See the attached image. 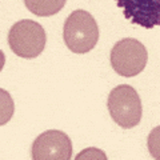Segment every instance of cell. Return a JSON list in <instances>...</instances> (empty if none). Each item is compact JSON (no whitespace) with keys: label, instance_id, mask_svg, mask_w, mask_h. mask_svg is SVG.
I'll use <instances>...</instances> for the list:
<instances>
[{"label":"cell","instance_id":"obj_8","mask_svg":"<svg viewBox=\"0 0 160 160\" xmlns=\"http://www.w3.org/2000/svg\"><path fill=\"white\" fill-rule=\"evenodd\" d=\"M147 148L155 160H160V126L155 127L147 138Z\"/></svg>","mask_w":160,"mask_h":160},{"label":"cell","instance_id":"obj_6","mask_svg":"<svg viewBox=\"0 0 160 160\" xmlns=\"http://www.w3.org/2000/svg\"><path fill=\"white\" fill-rule=\"evenodd\" d=\"M132 24L152 29L160 26V0H115Z\"/></svg>","mask_w":160,"mask_h":160},{"label":"cell","instance_id":"obj_5","mask_svg":"<svg viewBox=\"0 0 160 160\" xmlns=\"http://www.w3.org/2000/svg\"><path fill=\"white\" fill-rule=\"evenodd\" d=\"M31 156L32 160H71L72 142L63 131L48 129L35 139Z\"/></svg>","mask_w":160,"mask_h":160},{"label":"cell","instance_id":"obj_2","mask_svg":"<svg viewBox=\"0 0 160 160\" xmlns=\"http://www.w3.org/2000/svg\"><path fill=\"white\" fill-rule=\"evenodd\" d=\"M109 115L122 128H133L142 120V100L133 87L128 84L115 87L107 100Z\"/></svg>","mask_w":160,"mask_h":160},{"label":"cell","instance_id":"obj_7","mask_svg":"<svg viewBox=\"0 0 160 160\" xmlns=\"http://www.w3.org/2000/svg\"><path fill=\"white\" fill-rule=\"evenodd\" d=\"M67 0H24V4L36 16H52L62 11Z\"/></svg>","mask_w":160,"mask_h":160},{"label":"cell","instance_id":"obj_4","mask_svg":"<svg viewBox=\"0 0 160 160\" xmlns=\"http://www.w3.org/2000/svg\"><path fill=\"white\" fill-rule=\"evenodd\" d=\"M147 62V48L138 39H122L111 49V66L115 72L124 78L139 75L146 68Z\"/></svg>","mask_w":160,"mask_h":160},{"label":"cell","instance_id":"obj_9","mask_svg":"<svg viewBox=\"0 0 160 160\" xmlns=\"http://www.w3.org/2000/svg\"><path fill=\"white\" fill-rule=\"evenodd\" d=\"M75 160H108V158L103 149L96 147H89L80 151L75 156Z\"/></svg>","mask_w":160,"mask_h":160},{"label":"cell","instance_id":"obj_3","mask_svg":"<svg viewBox=\"0 0 160 160\" xmlns=\"http://www.w3.org/2000/svg\"><path fill=\"white\" fill-rule=\"evenodd\" d=\"M47 43V35L39 23L31 19L16 22L8 32V46L15 55L24 59L38 58Z\"/></svg>","mask_w":160,"mask_h":160},{"label":"cell","instance_id":"obj_1","mask_svg":"<svg viewBox=\"0 0 160 160\" xmlns=\"http://www.w3.org/2000/svg\"><path fill=\"white\" fill-rule=\"evenodd\" d=\"M63 39L69 51L83 55L92 51L99 40V27L95 18L84 9H76L67 18Z\"/></svg>","mask_w":160,"mask_h":160}]
</instances>
